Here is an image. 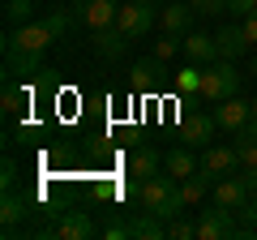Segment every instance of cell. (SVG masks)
Instances as JSON below:
<instances>
[{
	"instance_id": "12",
	"label": "cell",
	"mask_w": 257,
	"mask_h": 240,
	"mask_svg": "<svg viewBox=\"0 0 257 240\" xmlns=\"http://www.w3.org/2000/svg\"><path fill=\"white\" fill-rule=\"evenodd\" d=\"M219 129V125H214V116H202V111H189V116L180 120V138L189 142V146H210V133Z\"/></svg>"
},
{
	"instance_id": "2",
	"label": "cell",
	"mask_w": 257,
	"mask_h": 240,
	"mask_svg": "<svg viewBox=\"0 0 257 240\" xmlns=\"http://www.w3.org/2000/svg\"><path fill=\"white\" fill-rule=\"evenodd\" d=\"M231 94H240V73H236V60H210V65L202 69V99L206 103H223L231 99Z\"/></svg>"
},
{
	"instance_id": "23",
	"label": "cell",
	"mask_w": 257,
	"mask_h": 240,
	"mask_svg": "<svg viewBox=\"0 0 257 240\" xmlns=\"http://www.w3.org/2000/svg\"><path fill=\"white\" fill-rule=\"evenodd\" d=\"M167 236L172 240H197V223L193 219H172L167 223Z\"/></svg>"
},
{
	"instance_id": "33",
	"label": "cell",
	"mask_w": 257,
	"mask_h": 240,
	"mask_svg": "<svg viewBox=\"0 0 257 240\" xmlns=\"http://www.w3.org/2000/svg\"><path fill=\"white\" fill-rule=\"evenodd\" d=\"M253 120H257V99H253Z\"/></svg>"
},
{
	"instance_id": "25",
	"label": "cell",
	"mask_w": 257,
	"mask_h": 240,
	"mask_svg": "<svg viewBox=\"0 0 257 240\" xmlns=\"http://www.w3.org/2000/svg\"><path fill=\"white\" fill-rule=\"evenodd\" d=\"M22 103H26V94H22V86H13V77L5 82V111H22Z\"/></svg>"
},
{
	"instance_id": "35",
	"label": "cell",
	"mask_w": 257,
	"mask_h": 240,
	"mask_svg": "<svg viewBox=\"0 0 257 240\" xmlns=\"http://www.w3.org/2000/svg\"><path fill=\"white\" fill-rule=\"evenodd\" d=\"M159 5H172V0H159Z\"/></svg>"
},
{
	"instance_id": "19",
	"label": "cell",
	"mask_w": 257,
	"mask_h": 240,
	"mask_svg": "<svg viewBox=\"0 0 257 240\" xmlns=\"http://www.w3.org/2000/svg\"><path fill=\"white\" fill-rule=\"evenodd\" d=\"M180 189H184V202L193 206V202H202V197L214 193V176L206 172V167H197L193 176H184V180H180Z\"/></svg>"
},
{
	"instance_id": "29",
	"label": "cell",
	"mask_w": 257,
	"mask_h": 240,
	"mask_svg": "<svg viewBox=\"0 0 257 240\" xmlns=\"http://www.w3.org/2000/svg\"><path fill=\"white\" fill-rule=\"evenodd\" d=\"M240 26H244V35H248V43L257 47V13H248V18L240 22Z\"/></svg>"
},
{
	"instance_id": "28",
	"label": "cell",
	"mask_w": 257,
	"mask_h": 240,
	"mask_svg": "<svg viewBox=\"0 0 257 240\" xmlns=\"http://www.w3.org/2000/svg\"><path fill=\"white\" fill-rule=\"evenodd\" d=\"M0 172H5V176H0V185L13 189V180H18V163H13V159H5V167H0Z\"/></svg>"
},
{
	"instance_id": "3",
	"label": "cell",
	"mask_w": 257,
	"mask_h": 240,
	"mask_svg": "<svg viewBox=\"0 0 257 240\" xmlns=\"http://www.w3.org/2000/svg\"><path fill=\"white\" fill-rule=\"evenodd\" d=\"M116 26L124 30L128 39H142L146 30L159 26V5H155V0H128V5H120Z\"/></svg>"
},
{
	"instance_id": "7",
	"label": "cell",
	"mask_w": 257,
	"mask_h": 240,
	"mask_svg": "<svg viewBox=\"0 0 257 240\" xmlns=\"http://www.w3.org/2000/svg\"><path fill=\"white\" fill-rule=\"evenodd\" d=\"M214 125L219 129H227V133H236V129H244L248 120H253V103H244L240 94H231V99H223V103H214Z\"/></svg>"
},
{
	"instance_id": "8",
	"label": "cell",
	"mask_w": 257,
	"mask_h": 240,
	"mask_svg": "<svg viewBox=\"0 0 257 240\" xmlns=\"http://www.w3.org/2000/svg\"><path fill=\"white\" fill-rule=\"evenodd\" d=\"M193 18H197V9H193L189 0H172V5L159 9V26H163V35H176V39H184L193 30Z\"/></svg>"
},
{
	"instance_id": "22",
	"label": "cell",
	"mask_w": 257,
	"mask_h": 240,
	"mask_svg": "<svg viewBox=\"0 0 257 240\" xmlns=\"http://www.w3.org/2000/svg\"><path fill=\"white\" fill-rule=\"evenodd\" d=\"M30 9H35V0H5V22L13 26H22V22H30Z\"/></svg>"
},
{
	"instance_id": "31",
	"label": "cell",
	"mask_w": 257,
	"mask_h": 240,
	"mask_svg": "<svg viewBox=\"0 0 257 240\" xmlns=\"http://www.w3.org/2000/svg\"><path fill=\"white\" fill-rule=\"evenodd\" d=\"M240 180H244V185L257 193V167H244V176H240Z\"/></svg>"
},
{
	"instance_id": "5",
	"label": "cell",
	"mask_w": 257,
	"mask_h": 240,
	"mask_svg": "<svg viewBox=\"0 0 257 240\" xmlns=\"http://www.w3.org/2000/svg\"><path fill=\"white\" fill-rule=\"evenodd\" d=\"M231 236H244V227L236 223V210L214 202V210H202L197 219V240H231Z\"/></svg>"
},
{
	"instance_id": "11",
	"label": "cell",
	"mask_w": 257,
	"mask_h": 240,
	"mask_svg": "<svg viewBox=\"0 0 257 240\" xmlns=\"http://www.w3.org/2000/svg\"><path fill=\"white\" fill-rule=\"evenodd\" d=\"M202 167L214 176V180H223V176H231V172L240 167V150H236V146H206Z\"/></svg>"
},
{
	"instance_id": "4",
	"label": "cell",
	"mask_w": 257,
	"mask_h": 240,
	"mask_svg": "<svg viewBox=\"0 0 257 240\" xmlns=\"http://www.w3.org/2000/svg\"><path fill=\"white\" fill-rule=\"evenodd\" d=\"M52 43H60V39H56V30L47 26V18H43V22H22V26H13L9 39H5V47H18V52H39V56H43Z\"/></svg>"
},
{
	"instance_id": "18",
	"label": "cell",
	"mask_w": 257,
	"mask_h": 240,
	"mask_svg": "<svg viewBox=\"0 0 257 240\" xmlns=\"http://www.w3.org/2000/svg\"><path fill=\"white\" fill-rule=\"evenodd\" d=\"M26 197H18L13 189H5V202H0V223H5V236H13L18 231V223L26 219Z\"/></svg>"
},
{
	"instance_id": "15",
	"label": "cell",
	"mask_w": 257,
	"mask_h": 240,
	"mask_svg": "<svg viewBox=\"0 0 257 240\" xmlns=\"http://www.w3.org/2000/svg\"><path fill=\"white\" fill-rule=\"evenodd\" d=\"M214 43H219V56L223 60H240V56L248 52V35H244V26H223L219 35H214Z\"/></svg>"
},
{
	"instance_id": "9",
	"label": "cell",
	"mask_w": 257,
	"mask_h": 240,
	"mask_svg": "<svg viewBox=\"0 0 257 240\" xmlns=\"http://www.w3.org/2000/svg\"><path fill=\"white\" fill-rule=\"evenodd\" d=\"M47 236H56V240H90L94 236V219L86 210H69V214H60V219L47 227Z\"/></svg>"
},
{
	"instance_id": "14",
	"label": "cell",
	"mask_w": 257,
	"mask_h": 240,
	"mask_svg": "<svg viewBox=\"0 0 257 240\" xmlns=\"http://www.w3.org/2000/svg\"><path fill=\"white\" fill-rule=\"evenodd\" d=\"M159 172H163V155L155 146H138L128 155V176H138V185L150 180V176H159Z\"/></svg>"
},
{
	"instance_id": "20",
	"label": "cell",
	"mask_w": 257,
	"mask_h": 240,
	"mask_svg": "<svg viewBox=\"0 0 257 240\" xmlns=\"http://www.w3.org/2000/svg\"><path fill=\"white\" fill-rule=\"evenodd\" d=\"M163 65H167V60H159V56L138 60V65H133V86H142V90H146V86H155L159 73H163Z\"/></svg>"
},
{
	"instance_id": "24",
	"label": "cell",
	"mask_w": 257,
	"mask_h": 240,
	"mask_svg": "<svg viewBox=\"0 0 257 240\" xmlns=\"http://www.w3.org/2000/svg\"><path fill=\"white\" fill-rule=\"evenodd\" d=\"M176 52H180V43H176V35H163V39H155V47H150V56H159V60H172Z\"/></svg>"
},
{
	"instance_id": "17",
	"label": "cell",
	"mask_w": 257,
	"mask_h": 240,
	"mask_svg": "<svg viewBox=\"0 0 257 240\" xmlns=\"http://www.w3.org/2000/svg\"><path fill=\"white\" fill-rule=\"evenodd\" d=\"M197 167H202V163H197V155H193L189 146H176V150H167V155H163V172H167V176H176V180L193 176Z\"/></svg>"
},
{
	"instance_id": "1",
	"label": "cell",
	"mask_w": 257,
	"mask_h": 240,
	"mask_svg": "<svg viewBox=\"0 0 257 240\" xmlns=\"http://www.w3.org/2000/svg\"><path fill=\"white\" fill-rule=\"evenodd\" d=\"M138 202H142V210H146L150 219H159V223L180 219V210L189 206V202H184L180 180H176V176H167V172H159V176H150V180H142Z\"/></svg>"
},
{
	"instance_id": "10",
	"label": "cell",
	"mask_w": 257,
	"mask_h": 240,
	"mask_svg": "<svg viewBox=\"0 0 257 240\" xmlns=\"http://www.w3.org/2000/svg\"><path fill=\"white\" fill-rule=\"evenodd\" d=\"M180 52L189 56L193 65H210V60H219V43H214V35H202V30H189V35L180 39Z\"/></svg>"
},
{
	"instance_id": "6",
	"label": "cell",
	"mask_w": 257,
	"mask_h": 240,
	"mask_svg": "<svg viewBox=\"0 0 257 240\" xmlns=\"http://www.w3.org/2000/svg\"><path fill=\"white\" fill-rule=\"evenodd\" d=\"M116 13H120L116 0H73V22H82L90 35H94V30L116 26Z\"/></svg>"
},
{
	"instance_id": "26",
	"label": "cell",
	"mask_w": 257,
	"mask_h": 240,
	"mask_svg": "<svg viewBox=\"0 0 257 240\" xmlns=\"http://www.w3.org/2000/svg\"><path fill=\"white\" fill-rule=\"evenodd\" d=\"M193 9L202 13V18H214V13H227V0H189Z\"/></svg>"
},
{
	"instance_id": "13",
	"label": "cell",
	"mask_w": 257,
	"mask_h": 240,
	"mask_svg": "<svg viewBox=\"0 0 257 240\" xmlns=\"http://www.w3.org/2000/svg\"><path fill=\"white\" fill-rule=\"evenodd\" d=\"M248 197H253V189H248L244 180H240V176H223L219 185H214V202H219V206H227V210H240V206H244Z\"/></svg>"
},
{
	"instance_id": "16",
	"label": "cell",
	"mask_w": 257,
	"mask_h": 240,
	"mask_svg": "<svg viewBox=\"0 0 257 240\" xmlns=\"http://www.w3.org/2000/svg\"><path fill=\"white\" fill-rule=\"evenodd\" d=\"M128 43H133V39H128L124 30H120V26H107V30H94V52H99L103 60H116V56L124 52Z\"/></svg>"
},
{
	"instance_id": "27",
	"label": "cell",
	"mask_w": 257,
	"mask_h": 240,
	"mask_svg": "<svg viewBox=\"0 0 257 240\" xmlns=\"http://www.w3.org/2000/svg\"><path fill=\"white\" fill-rule=\"evenodd\" d=\"M103 236H107V240H124V236H133V223H107Z\"/></svg>"
},
{
	"instance_id": "21",
	"label": "cell",
	"mask_w": 257,
	"mask_h": 240,
	"mask_svg": "<svg viewBox=\"0 0 257 240\" xmlns=\"http://www.w3.org/2000/svg\"><path fill=\"white\" fill-rule=\"evenodd\" d=\"M202 69H206V65L180 69V73H176V90H180V94H202Z\"/></svg>"
},
{
	"instance_id": "34",
	"label": "cell",
	"mask_w": 257,
	"mask_h": 240,
	"mask_svg": "<svg viewBox=\"0 0 257 240\" xmlns=\"http://www.w3.org/2000/svg\"><path fill=\"white\" fill-rule=\"evenodd\" d=\"M253 73H257V56H253Z\"/></svg>"
},
{
	"instance_id": "32",
	"label": "cell",
	"mask_w": 257,
	"mask_h": 240,
	"mask_svg": "<svg viewBox=\"0 0 257 240\" xmlns=\"http://www.w3.org/2000/svg\"><path fill=\"white\" fill-rule=\"evenodd\" d=\"M248 13H257V0H248Z\"/></svg>"
},
{
	"instance_id": "30",
	"label": "cell",
	"mask_w": 257,
	"mask_h": 240,
	"mask_svg": "<svg viewBox=\"0 0 257 240\" xmlns=\"http://www.w3.org/2000/svg\"><path fill=\"white\" fill-rule=\"evenodd\" d=\"M227 13L231 18H248V0H227Z\"/></svg>"
}]
</instances>
